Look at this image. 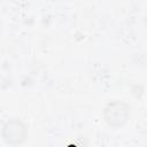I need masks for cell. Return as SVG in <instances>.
<instances>
[{
	"mask_svg": "<svg viewBox=\"0 0 147 147\" xmlns=\"http://www.w3.org/2000/svg\"><path fill=\"white\" fill-rule=\"evenodd\" d=\"M130 115V106L123 101H111L103 109V118L108 125L118 127L126 123Z\"/></svg>",
	"mask_w": 147,
	"mask_h": 147,
	"instance_id": "6da1fadb",
	"label": "cell"
},
{
	"mask_svg": "<svg viewBox=\"0 0 147 147\" xmlns=\"http://www.w3.org/2000/svg\"><path fill=\"white\" fill-rule=\"evenodd\" d=\"M3 140L9 145H20L26 139V126L25 124L17 118L9 119L5 123L1 131Z\"/></svg>",
	"mask_w": 147,
	"mask_h": 147,
	"instance_id": "7a4b0ae2",
	"label": "cell"
}]
</instances>
